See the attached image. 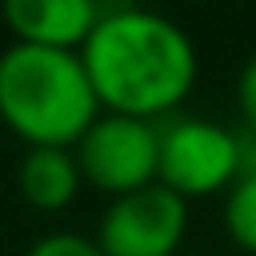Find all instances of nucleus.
Returning a JSON list of instances; mask_svg holds the SVG:
<instances>
[{"label":"nucleus","mask_w":256,"mask_h":256,"mask_svg":"<svg viewBox=\"0 0 256 256\" xmlns=\"http://www.w3.org/2000/svg\"><path fill=\"white\" fill-rule=\"evenodd\" d=\"M80 60L100 108L116 116L160 120L196 84L192 40L172 20L132 4L100 12Z\"/></svg>","instance_id":"nucleus-1"},{"label":"nucleus","mask_w":256,"mask_h":256,"mask_svg":"<svg viewBox=\"0 0 256 256\" xmlns=\"http://www.w3.org/2000/svg\"><path fill=\"white\" fill-rule=\"evenodd\" d=\"M0 120L28 148H72L100 120L80 52L12 44L0 52Z\"/></svg>","instance_id":"nucleus-2"},{"label":"nucleus","mask_w":256,"mask_h":256,"mask_svg":"<svg viewBox=\"0 0 256 256\" xmlns=\"http://www.w3.org/2000/svg\"><path fill=\"white\" fill-rule=\"evenodd\" d=\"M76 164L80 176L92 188L112 192V200L148 188L160 176V124L104 112L76 144Z\"/></svg>","instance_id":"nucleus-3"},{"label":"nucleus","mask_w":256,"mask_h":256,"mask_svg":"<svg viewBox=\"0 0 256 256\" xmlns=\"http://www.w3.org/2000/svg\"><path fill=\"white\" fill-rule=\"evenodd\" d=\"M184 200L224 192L240 180V136L212 120H168L160 124V176Z\"/></svg>","instance_id":"nucleus-4"},{"label":"nucleus","mask_w":256,"mask_h":256,"mask_svg":"<svg viewBox=\"0 0 256 256\" xmlns=\"http://www.w3.org/2000/svg\"><path fill=\"white\" fill-rule=\"evenodd\" d=\"M188 228V200L160 180L116 196L104 216L96 244L104 256H172Z\"/></svg>","instance_id":"nucleus-5"},{"label":"nucleus","mask_w":256,"mask_h":256,"mask_svg":"<svg viewBox=\"0 0 256 256\" xmlns=\"http://www.w3.org/2000/svg\"><path fill=\"white\" fill-rule=\"evenodd\" d=\"M100 12L104 8L92 0H8L4 24L16 32V44L76 52L100 24Z\"/></svg>","instance_id":"nucleus-6"},{"label":"nucleus","mask_w":256,"mask_h":256,"mask_svg":"<svg viewBox=\"0 0 256 256\" xmlns=\"http://www.w3.org/2000/svg\"><path fill=\"white\" fill-rule=\"evenodd\" d=\"M20 192L28 204L44 208V212H56L64 204L76 200L80 192V164H76V152L72 148H28V156L20 160Z\"/></svg>","instance_id":"nucleus-7"},{"label":"nucleus","mask_w":256,"mask_h":256,"mask_svg":"<svg viewBox=\"0 0 256 256\" xmlns=\"http://www.w3.org/2000/svg\"><path fill=\"white\" fill-rule=\"evenodd\" d=\"M224 228L228 236L256 252V176H240L232 188H228V200H224Z\"/></svg>","instance_id":"nucleus-8"},{"label":"nucleus","mask_w":256,"mask_h":256,"mask_svg":"<svg viewBox=\"0 0 256 256\" xmlns=\"http://www.w3.org/2000/svg\"><path fill=\"white\" fill-rule=\"evenodd\" d=\"M28 256H104V252H100V244L88 240V236H76V232H52V236L36 240Z\"/></svg>","instance_id":"nucleus-9"},{"label":"nucleus","mask_w":256,"mask_h":256,"mask_svg":"<svg viewBox=\"0 0 256 256\" xmlns=\"http://www.w3.org/2000/svg\"><path fill=\"white\" fill-rule=\"evenodd\" d=\"M236 104H240L244 132L256 136V56L240 68V80H236Z\"/></svg>","instance_id":"nucleus-10"}]
</instances>
